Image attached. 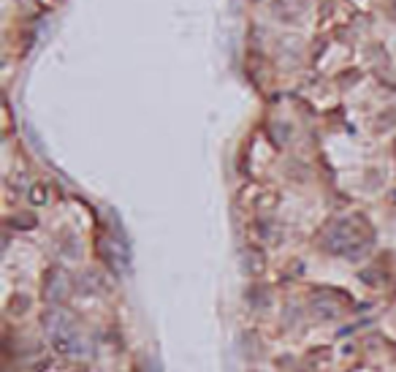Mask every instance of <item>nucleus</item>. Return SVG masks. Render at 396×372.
Segmentation results:
<instances>
[{"label": "nucleus", "instance_id": "3", "mask_svg": "<svg viewBox=\"0 0 396 372\" xmlns=\"http://www.w3.org/2000/svg\"><path fill=\"white\" fill-rule=\"evenodd\" d=\"M66 288H68V280H66V272L52 266L47 272V280H44V299L49 301L52 307H57L60 301L66 299Z\"/></svg>", "mask_w": 396, "mask_h": 372}, {"label": "nucleus", "instance_id": "4", "mask_svg": "<svg viewBox=\"0 0 396 372\" xmlns=\"http://www.w3.org/2000/svg\"><path fill=\"white\" fill-rule=\"evenodd\" d=\"M30 201H33V204H44V201H47V188H41V185H35V188H33V193H30Z\"/></svg>", "mask_w": 396, "mask_h": 372}, {"label": "nucleus", "instance_id": "5", "mask_svg": "<svg viewBox=\"0 0 396 372\" xmlns=\"http://www.w3.org/2000/svg\"><path fill=\"white\" fill-rule=\"evenodd\" d=\"M391 17L396 19V0H391Z\"/></svg>", "mask_w": 396, "mask_h": 372}, {"label": "nucleus", "instance_id": "2", "mask_svg": "<svg viewBox=\"0 0 396 372\" xmlns=\"http://www.w3.org/2000/svg\"><path fill=\"white\" fill-rule=\"evenodd\" d=\"M44 329H47V335H49V340H52L54 348H57L60 354H68V356L85 354V348H82L85 340H82V335L76 332L73 320H71L66 313L49 310L47 318H44Z\"/></svg>", "mask_w": 396, "mask_h": 372}, {"label": "nucleus", "instance_id": "1", "mask_svg": "<svg viewBox=\"0 0 396 372\" xmlns=\"http://www.w3.org/2000/svg\"><path fill=\"white\" fill-rule=\"evenodd\" d=\"M323 248L334 256H361L364 250L369 248V231L361 220H337L331 229L326 231V239H323Z\"/></svg>", "mask_w": 396, "mask_h": 372}]
</instances>
